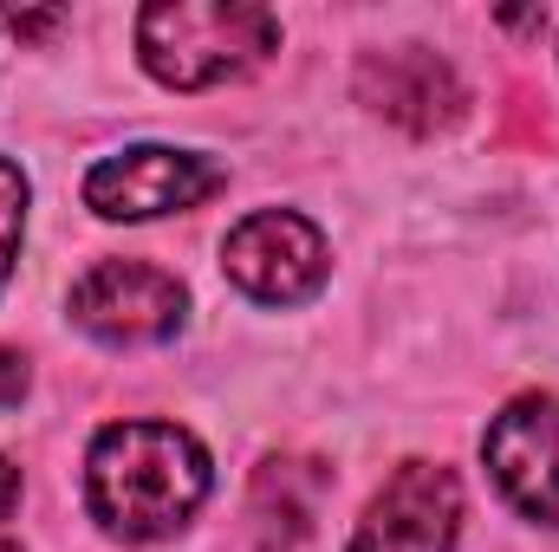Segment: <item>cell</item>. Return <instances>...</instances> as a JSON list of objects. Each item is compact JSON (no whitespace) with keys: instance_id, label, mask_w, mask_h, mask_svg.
<instances>
[{"instance_id":"cell-10","label":"cell","mask_w":559,"mask_h":552,"mask_svg":"<svg viewBox=\"0 0 559 552\" xmlns=\"http://www.w3.org/2000/svg\"><path fill=\"white\" fill-rule=\"evenodd\" d=\"M20 235H26V176H20V163L0 156V286L20 261Z\"/></svg>"},{"instance_id":"cell-7","label":"cell","mask_w":559,"mask_h":552,"mask_svg":"<svg viewBox=\"0 0 559 552\" xmlns=\"http://www.w3.org/2000/svg\"><path fill=\"white\" fill-rule=\"evenodd\" d=\"M462 481L442 461H404L365 507L352 552H455Z\"/></svg>"},{"instance_id":"cell-9","label":"cell","mask_w":559,"mask_h":552,"mask_svg":"<svg viewBox=\"0 0 559 552\" xmlns=\"http://www.w3.org/2000/svg\"><path fill=\"white\" fill-rule=\"evenodd\" d=\"M325 494H332V468L325 461H312V455H274V461H261L254 468V488H248L254 547L293 552L299 540H312Z\"/></svg>"},{"instance_id":"cell-2","label":"cell","mask_w":559,"mask_h":552,"mask_svg":"<svg viewBox=\"0 0 559 552\" xmlns=\"http://www.w3.org/2000/svg\"><path fill=\"white\" fill-rule=\"evenodd\" d=\"M280 52V20L248 0H156L138 13V59L169 92H209Z\"/></svg>"},{"instance_id":"cell-4","label":"cell","mask_w":559,"mask_h":552,"mask_svg":"<svg viewBox=\"0 0 559 552\" xmlns=\"http://www.w3.org/2000/svg\"><path fill=\"white\" fill-rule=\"evenodd\" d=\"M222 182H228L222 163H209L195 149L138 143V149H118V156L92 163L85 208H98L105 221H150V215H182V208L209 202Z\"/></svg>"},{"instance_id":"cell-13","label":"cell","mask_w":559,"mask_h":552,"mask_svg":"<svg viewBox=\"0 0 559 552\" xmlns=\"http://www.w3.org/2000/svg\"><path fill=\"white\" fill-rule=\"evenodd\" d=\"M59 20H66V13H7V26H13V33H26V39H39V33H52Z\"/></svg>"},{"instance_id":"cell-1","label":"cell","mask_w":559,"mask_h":552,"mask_svg":"<svg viewBox=\"0 0 559 552\" xmlns=\"http://www.w3.org/2000/svg\"><path fill=\"white\" fill-rule=\"evenodd\" d=\"M209 501V448L176 422H111L85 455V507L92 520L124 540L150 547L189 527Z\"/></svg>"},{"instance_id":"cell-12","label":"cell","mask_w":559,"mask_h":552,"mask_svg":"<svg viewBox=\"0 0 559 552\" xmlns=\"http://www.w3.org/2000/svg\"><path fill=\"white\" fill-rule=\"evenodd\" d=\"M20 397H26V358L0 345V410H13Z\"/></svg>"},{"instance_id":"cell-8","label":"cell","mask_w":559,"mask_h":552,"mask_svg":"<svg viewBox=\"0 0 559 552\" xmlns=\"http://www.w3.org/2000/svg\"><path fill=\"white\" fill-rule=\"evenodd\" d=\"M358 98H365L384 124H397V131H411V137L449 131V124L462 118V105H468L455 65H449L442 52H429V46L365 52V59H358Z\"/></svg>"},{"instance_id":"cell-6","label":"cell","mask_w":559,"mask_h":552,"mask_svg":"<svg viewBox=\"0 0 559 552\" xmlns=\"http://www.w3.org/2000/svg\"><path fill=\"white\" fill-rule=\"evenodd\" d=\"M481 461L514 514L559 527V397L527 391L488 422Z\"/></svg>"},{"instance_id":"cell-5","label":"cell","mask_w":559,"mask_h":552,"mask_svg":"<svg viewBox=\"0 0 559 552\" xmlns=\"http://www.w3.org/2000/svg\"><path fill=\"white\" fill-rule=\"evenodd\" d=\"M222 267L261 305H306L332 274L319 228L293 208H261V215L235 221L222 241Z\"/></svg>"},{"instance_id":"cell-11","label":"cell","mask_w":559,"mask_h":552,"mask_svg":"<svg viewBox=\"0 0 559 552\" xmlns=\"http://www.w3.org/2000/svg\"><path fill=\"white\" fill-rule=\"evenodd\" d=\"M13 507H20V468L0 455V552H20V540H13Z\"/></svg>"},{"instance_id":"cell-3","label":"cell","mask_w":559,"mask_h":552,"mask_svg":"<svg viewBox=\"0 0 559 552\" xmlns=\"http://www.w3.org/2000/svg\"><path fill=\"white\" fill-rule=\"evenodd\" d=\"M189 312L182 279L150 261H98L72 279V325L98 345H163Z\"/></svg>"}]
</instances>
